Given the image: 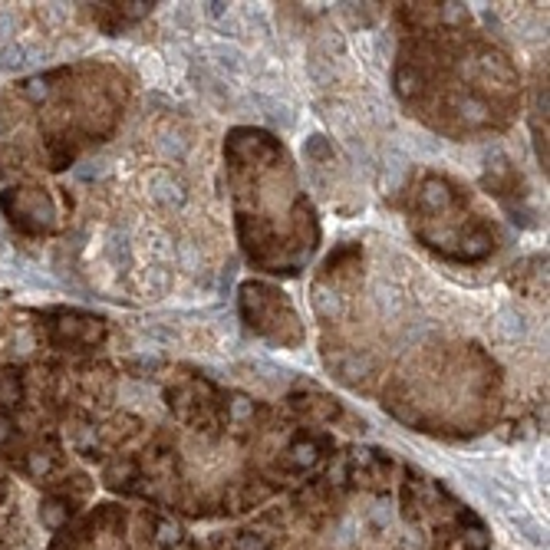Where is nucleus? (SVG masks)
<instances>
[{
    "instance_id": "f257e3e1",
    "label": "nucleus",
    "mask_w": 550,
    "mask_h": 550,
    "mask_svg": "<svg viewBox=\"0 0 550 550\" xmlns=\"http://www.w3.org/2000/svg\"><path fill=\"white\" fill-rule=\"evenodd\" d=\"M79 501H73V497H63V495H50L40 505V521H44V528L50 530H63L70 521L76 518V511H79Z\"/></svg>"
},
{
    "instance_id": "f03ea898",
    "label": "nucleus",
    "mask_w": 550,
    "mask_h": 550,
    "mask_svg": "<svg viewBox=\"0 0 550 550\" xmlns=\"http://www.w3.org/2000/svg\"><path fill=\"white\" fill-rule=\"evenodd\" d=\"M287 406H291L297 415H307V419H324V422H333L336 415H340V406H336V399H330V396H291L287 399Z\"/></svg>"
},
{
    "instance_id": "7ed1b4c3",
    "label": "nucleus",
    "mask_w": 550,
    "mask_h": 550,
    "mask_svg": "<svg viewBox=\"0 0 550 550\" xmlns=\"http://www.w3.org/2000/svg\"><path fill=\"white\" fill-rule=\"evenodd\" d=\"M152 540L165 550H175L185 540V530H182V524H175L172 518L155 514V518H152Z\"/></svg>"
},
{
    "instance_id": "20e7f679",
    "label": "nucleus",
    "mask_w": 550,
    "mask_h": 550,
    "mask_svg": "<svg viewBox=\"0 0 550 550\" xmlns=\"http://www.w3.org/2000/svg\"><path fill=\"white\" fill-rule=\"evenodd\" d=\"M234 550H270V538L264 530H241L234 538Z\"/></svg>"
},
{
    "instance_id": "39448f33",
    "label": "nucleus",
    "mask_w": 550,
    "mask_h": 550,
    "mask_svg": "<svg viewBox=\"0 0 550 550\" xmlns=\"http://www.w3.org/2000/svg\"><path fill=\"white\" fill-rule=\"evenodd\" d=\"M0 550H7V547H4V544H0Z\"/></svg>"
}]
</instances>
